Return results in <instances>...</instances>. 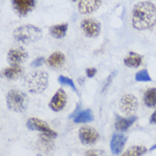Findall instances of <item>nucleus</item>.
I'll use <instances>...</instances> for the list:
<instances>
[{
	"instance_id": "obj_19",
	"label": "nucleus",
	"mask_w": 156,
	"mask_h": 156,
	"mask_svg": "<svg viewBox=\"0 0 156 156\" xmlns=\"http://www.w3.org/2000/svg\"><path fill=\"white\" fill-rule=\"evenodd\" d=\"M144 101L148 108H156V88L148 89L145 91Z\"/></svg>"
},
{
	"instance_id": "obj_17",
	"label": "nucleus",
	"mask_w": 156,
	"mask_h": 156,
	"mask_svg": "<svg viewBox=\"0 0 156 156\" xmlns=\"http://www.w3.org/2000/svg\"><path fill=\"white\" fill-rule=\"evenodd\" d=\"M143 61V56L135 52H130L124 60V63L129 68H138Z\"/></svg>"
},
{
	"instance_id": "obj_27",
	"label": "nucleus",
	"mask_w": 156,
	"mask_h": 156,
	"mask_svg": "<svg viewBox=\"0 0 156 156\" xmlns=\"http://www.w3.org/2000/svg\"><path fill=\"white\" fill-rule=\"evenodd\" d=\"M150 123L151 124H156V110L153 113L151 117H150Z\"/></svg>"
},
{
	"instance_id": "obj_16",
	"label": "nucleus",
	"mask_w": 156,
	"mask_h": 156,
	"mask_svg": "<svg viewBox=\"0 0 156 156\" xmlns=\"http://www.w3.org/2000/svg\"><path fill=\"white\" fill-rule=\"evenodd\" d=\"M65 62V55L60 51H55L52 53L47 60V63L52 68H60Z\"/></svg>"
},
{
	"instance_id": "obj_9",
	"label": "nucleus",
	"mask_w": 156,
	"mask_h": 156,
	"mask_svg": "<svg viewBox=\"0 0 156 156\" xmlns=\"http://www.w3.org/2000/svg\"><path fill=\"white\" fill-rule=\"evenodd\" d=\"M79 137L80 142L84 145H92L99 139V134L94 128L84 126L79 131Z\"/></svg>"
},
{
	"instance_id": "obj_8",
	"label": "nucleus",
	"mask_w": 156,
	"mask_h": 156,
	"mask_svg": "<svg viewBox=\"0 0 156 156\" xmlns=\"http://www.w3.org/2000/svg\"><path fill=\"white\" fill-rule=\"evenodd\" d=\"M81 28L88 38L97 37L101 32V23L95 19L87 18L81 21Z\"/></svg>"
},
{
	"instance_id": "obj_26",
	"label": "nucleus",
	"mask_w": 156,
	"mask_h": 156,
	"mask_svg": "<svg viewBox=\"0 0 156 156\" xmlns=\"http://www.w3.org/2000/svg\"><path fill=\"white\" fill-rule=\"evenodd\" d=\"M97 68H87L86 69V75L89 77V78H92L96 75L97 73Z\"/></svg>"
},
{
	"instance_id": "obj_11",
	"label": "nucleus",
	"mask_w": 156,
	"mask_h": 156,
	"mask_svg": "<svg viewBox=\"0 0 156 156\" xmlns=\"http://www.w3.org/2000/svg\"><path fill=\"white\" fill-rule=\"evenodd\" d=\"M68 97L62 89H59L53 96L52 99L49 103V107L55 112H58L63 108L67 103Z\"/></svg>"
},
{
	"instance_id": "obj_13",
	"label": "nucleus",
	"mask_w": 156,
	"mask_h": 156,
	"mask_svg": "<svg viewBox=\"0 0 156 156\" xmlns=\"http://www.w3.org/2000/svg\"><path fill=\"white\" fill-rule=\"evenodd\" d=\"M101 4V0H81L78 2V7L81 14H90L100 8Z\"/></svg>"
},
{
	"instance_id": "obj_10",
	"label": "nucleus",
	"mask_w": 156,
	"mask_h": 156,
	"mask_svg": "<svg viewBox=\"0 0 156 156\" xmlns=\"http://www.w3.org/2000/svg\"><path fill=\"white\" fill-rule=\"evenodd\" d=\"M13 8L18 16L22 17L31 12L36 5L34 0H14Z\"/></svg>"
},
{
	"instance_id": "obj_23",
	"label": "nucleus",
	"mask_w": 156,
	"mask_h": 156,
	"mask_svg": "<svg viewBox=\"0 0 156 156\" xmlns=\"http://www.w3.org/2000/svg\"><path fill=\"white\" fill-rule=\"evenodd\" d=\"M58 82H59L61 84H63V85H68L69 87H71V88L77 92V89H76V86H75V84L73 83V81L71 79H69L68 77H65V76H62V75H61L59 76L58 78Z\"/></svg>"
},
{
	"instance_id": "obj_12",
	"label": "nucleus",
	"mask_w": 156,
	"mask_h": 156,
	"mask_svg": "<svg viewBox=\"0 0 156 156\" xmlns=\"http://www.w3.org/2000/svg\"><path fill=\"white\" fill-rule=\"evenodd\" d=\"M126 136L119 132H115L112 136V139L110 142V148L114 154H119L121 153L123 148L125 147V144L126 143Z\"/></svg>"
},
{
	"instance_id": "obj_3",
	"label": "nucleus",
	"mask_w": 156,
	"mask_h": 156,
	"mask_svg": "<svg viewBox=\"0 0 156 156\" xmlns=\"http://www.w3.org/2000/svg\"><path fill=\"white\" fill-rule=\"evenodd\" d=\"M42 31L39 27L30 24L21 26L13 33L15 39L23 44L36 42L42 38Z\"/></svg>"
},
{
	"instance_id": "obj_15",
	"label": "nucleus",
	"mask_w": 156,
	"mask_h": 156,
	"mask_svg": "<svg viewBox=\"0 0 156 156\" xmlns=\"http://www.w3.org/2000/svg\"><path fill=\"white\" fill-rule=\"evenodd\" d=\"M135 116H132L131 118H122L120 116H117L116 119H115V129L119 131H126L127 129H129L131 126L135 122L136 120Z\"/></svg>"
},
{
	"instance_id": "obj_28",
	"label": "nucleus",
	"mask_w": 156,
	"mask_h": 156,
	"mask_svg": "<svg viewBox=\"0 0 156 156\" xmlns=\"http://www.w3.org/2000/svg\"><path fill=\"white\" fill-rule=\"evenodd\" d=\"M155 148H156V145L155 146H154L153 148H151V150H153V149H155Z\"/></svg>"
},
{
	"instance_id": "obj_14",
	"label": "nucleus",
	"mask_w": 156,
	"mask_h": 156,
	"mask_svg": "<svg viewBox=\"0 0 156 156\" xmlns=\"http://www.w3.org/2000/svg\"><path fill=\"white\" fill-rule=\"evenodd\" d=\"M24 68L21 66H10L3 70V76L8 80H16L23 74Z\"/></svg>"
},
{
	"instance_id": "obj_25",
	"label": "nucleus",
	"mask_w": 156,
	"mask_h": 156,
	"mask_svg": "<svg viewBox=\"0 0 156 156\" xmlns=\"http://www.w3.org/2000/svg\"><path fill=\"white\" fill-rule=\"evenodd\" d=\"M44 62H45L44 58L42 57V56H40V57H38V58H36L35 60H34V61L32 62V63H31V66H32L33 68L40 67V66H42L43 64L44 63Z\"/></svg>"
},
{
	"instance_id": "obj_7",
	"label": "nucleus",
	"mask_w": 156,
	"mask_h": 156,
	"mask_svg": "<svg viewBox=\"0 0 156 156\" xmlns=\"http://www.w3.org/2000/svg\"><path fill=\"white\" fill-rule=\"evenodd\" d=\"M28 59V54L22 47H15L10 49L7 55V61L10 66H21Z\"/></svg>"
},
{
	"instance_id": "obj_2",
	"label": "nucleus",
	"mask_w": 156,
	"mask_h": 156,
	"mask_svg": "<svg viewBox=\"0 0 156 156\" xmlns=\"http://www.w3.org/2000/svg\"><path fill=\"white\" fill-rule=\"evenodd\" d=\"M48 73L43 71H33L22 77V85L34 94L42 93L48 87Z\"/></svg>"
},
{
	"instance_id": "obj_18",
	"label": "nucleus",
	"mask_w": 156,
	"mask_h": 156,
	"mask_svg": "<svg viewBox=\"0 0 156 156\" xmlns=\"http://www.w3.org/2000/svg\"><path fill=\"white\" fill-rule=\"evenodd\" d=\"M73 118V121L75 123H88L94 119V115L91 110L85 109L78 112Z\"/></svg>"
},
{
	"instance_id": "obj_21",
	"label": "nucleus",
	"mask_w": 156,
	"mask_h": 156,
	"mask_svg": "<svg viewBox=\"0 0 156 156\" xmlns=\"http://www.w3.org/2000/svg\"><path fill=\"white\" fill-rule=\"evenodd\" d=\"M147 152V148L144 146H132L129 148L121 156H142Z\"/></svg>"
},
{
	"instance_id": "obj_22",
	"label": "nucleus",
	"mask_w": 156,
	"mask_h": 156,
	"mask_svg": "<svg viewBox=\"0 0 156 156\" xmlns=\"http://www.w3.org/2000/svg\"><path fill=\"white\" fill-rule=\"evenodd\" d=\"M136 80L140 82H146V81H151V78L148 74V72L146 69L141 70L136 74Z\"/></svg>"
},
{
	"instance_id": "obj_1",
	"label": "nucleus",
	"mask_w": 156,
	"mask_h": 156,
	"mask_svg": "<svg viewBox=\"0 0 156 156\" xmlns=\"http://www.w3.org/2000/svg\"><path fill=\"white\" fill-rule=\"evenodd\" d=\"M156 23V7L149 1L139 2L132 10V25L137 30L151 28Z\"/></svg>"
},
{
	"instance_id": "obj_4",
	"label": "nucleus",
	"mask_w": 156,
	"mask_h": 156,
	"mask_svg": "<svg viewBox=\"0 0 156 156\" xmlns=\"http://www.w3.org/2000/svg\"><path fill=\"white\" fill-rule=\"evenodd\" d=\"M6 102L9 109L17 113H21L27 109L29 103V99L25 92L18 90H11L7 94Z\"/></svg>"
},
{
	"instance_id": "obj_6",
	"label": "nucleus",
	"mask_w": 156,
	"mask_h": 156,
	"mask_svg": "<svg viewBox=\"0 0 156 156\" xmlns=\"http://www.w3.org/2000/svg\"><path fill=\"white\" fill-rule=\"evenodd\" d=\"M138 108L137 98L131 95L126 94L123 96L119 101V109L126 116H132Z\"/></svg>"
},
{
	"instance_id": "obj_20",
	"label": "nucleus",
	"mask_w": 156,
	"mask_h": 156,
	"mask_svg": "<svg viewBox=\"0 0 156 156\" xmlns=\"http://www.w3.org/2000/svg\"><path fill=\"white\" fill-rule=\"evenodd\" d=\"M68 31V24L62 23L59 25L52 26L50 28V33L55 38H62L65 37Z\"/></svg>"
},
{
	"instance_id": "obj_24",
	"label": "nucleus",
	"mask_w": 156,
	"mask_h": 156,
	"mask_svg": "<svg viewBox=\"0 0 156 156\" xmlns=\"http://www.w3.org/2000/svg\"><path fill=\"white\" fill-rule=\"evenodd\" d=\"M85 156H107V154L101 149H90L85 153Z\"/></svg>"
},
{
	"instance_id": "obj_5",
	"label": "nucleus",
	"mask_w": 156,
	"mask_h": 156,
	"mask_svg": "<svg viewBox=\"0 0 156 156\" xmlns=\"http://www.w3.org/2000/svg\"><path fill=\"white\" fill-rule=\"evenodd\" d=\"M27 126L32 131H41L43 135L46 136L51 139L57 136V133L53 131L45 121L38 118H30L27 122Z\"/></svg>"
}]
</instances>
